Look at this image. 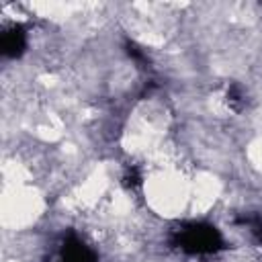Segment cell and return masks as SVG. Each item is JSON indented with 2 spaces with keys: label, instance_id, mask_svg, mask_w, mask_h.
I'll list each match as a JSON object with an SVG mask.
<instances>
[{
  "label": "cell",
  "instance_id": "3",
  "mask_svg": "<svg viewBox=\"0 0 262 262\" xmlns=\"http://www.w3.org/2000/svg\"><path fill=\"white\" fill-rule=\"evenodd\" d=\"M27 47V33L23 27H10L2 33L0 49L6 57H18Z\"/></svg>",
  "mask_w": 262,
  "mask_h": 262
},
{
  "label": "cell",
  "instance_id": "1",
  "mask_svg": "<svg viewBox=\"0 0 262 262\" xmlns=\"http://www.w3.org/2000/svg\"><path fill=\"white\" fill-rule=\"evenodd\" d=\"M174 244L190 256H207L223 248V237L209 223H188L174 233Z\"/></svg>",
  "mask_w": 262,
  "mask_h": 262
},
{
  "label": "cell",
  "instance_id": "2",
  "mask_svg": "<svg viewBox=\"0 0 262 262\" xmlns=\"http://www.w3.org/2000/svg\"><path fill=\"white\" fill-rule=\"evenodd\" d=\"M57 262H96V256L80 237L70 235L61 246Z\"/></svg>",
  "mask_w": 262,
  "mask_h": 262
}]
</instances>
